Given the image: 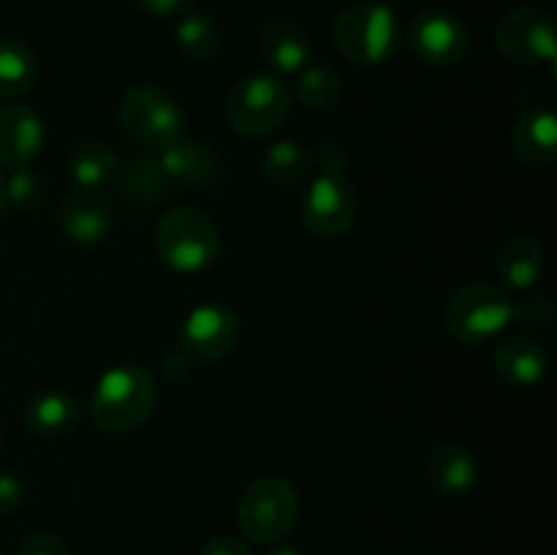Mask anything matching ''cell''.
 Returning <instances> with one entry per match:
<instances>
[{
	"mask_svg": "<svg viewBox=\"0 0 557 555\" xmlns=\"http://www.w3.org/2000/svg\"><path fill=\"white\" fill-rule=\"evenodd\" d=\"M270 555H302V553L294 547H275V550H270Z\"/></svg>",
	"mask_w": 557,
	"mask_h": 555,
	"instance_id": "d590c367",
	"label": "cell"
},
{
	"mask_svg": "<svg viewBox=\"0 0 557 555\" xmlns=\"http://www.w3.org/2000/svg\"><path fill=\"white\" fill-rule=\"evenodd\" d=\"M158 406V381L139 365H114L96 381L90 395L92 422L103 433L123 435L152 417Z\"/></svg>",
	"mask_w": 557,
	"mask_h": 555,
	"instance_id": "6da1fadb",
	"label": "cell"
},
{
	"mask_svg": "<svg viewBox=\"0 0 557 555\" xmlns=\"http://www.w3.org/2000/svg\"><path fill=\"white\" fill-rule=\"evenodd\" d=\"M381 3H386V5H392V3H400V0H381Z\"/></svg>",
	"mask_w": 557,
	"mask_h": 555,
	"instance_id": "8d00e7d4",
	"label": "cell"
},
{
	"mask_svg": "<svg viewBox=\"0 0 557 555\" xmlns=\"http://www.w3.org/2000/svg\"><path fill=\"white\" fill-rule=\"evenodd\" d=\"M297 101L308 109H330L343 98L341 71L326 63H308L297 71Z\"/></svg>",
	"mask_w": 557,
	"mask_h": 555,
	"instance_id": "484cf974",
	"label": "cell"
},
{
	"mask_svg": "<svg viewBox=\"0 0 557 555\" xmlns=\"http://www.w3.org/2000/svg\"><path fill=\"white\" fill-rule=\"evenodd\" d=\"M156 254L169 270L180 275L205 272L221 259V232L199 207H174L156 223Z\"/></svg>",
	"mask_w": 557,
	"mask_h": 555,
	"instance_id": "7a4b0ae2",
	"label": "cell"
},
{
	"mask_svg": "<svg viewBox=\"0 0 557 555\" xmlns=\"http://www.w3.org/2000/svg\"><path fill=\"white\" fill-rule=\"evenodd\" d=\"M400 20L386 3H354L332 22L337 52L357 65L386 63L400 47Z\"/></svg>",
	"mask_w": 557,
	"mask_h": 555,
	"instance_id": "3957f363",
	"label": "cell"
},
{
	"mask_svg": "<svg viewBox=\"0 0 557 555\" xmlns=\"http://www.w3.org/2000/svg\"><path fill=\"white\" fill-rule=\"evenodd\" d=\"M424 477L441 495L462 498V495L473 493L479 484L476 455L460 444L433 446L424 460Z\"/></svg>",
	"mask_w": 557,
	"mask_h": 555,
	"instance_id": "e0dca14e",
	"label": "cell"
},
{
	"mask_svg": "<svg viewBox=\"0 0 557 555\" xmlns=\"http://www.w3.org/2000/svg\"><path fill=\"white\" fill-rule=\"evenodd\" d=\"M38 82V58L20 38L0 41V98H20Z\"/></svg>",
	"mask_w": 557,
	"mask_h": 555,
	"instance_id": "cb8c5ba5",
	"label": "cell"
},
{
	"mask_svg": "<svg viewBox=\"0 0 557 555\" xmlns=\"http://www.w3.org/2000/svg\"><path fill=\"white\" fill-rule=\"evenodd\" d=\"M495 47L509 63L525 65H547L555 71L557 41L553 16L536 5H517L506 11L495 25Z\"/></svg>",
	"mask_w": 557,
	"mask_h": 555,
	"instance_id": "ba28073f",
	"label": "cell"
},
{
	"mask_svg": "<svg viewBox=\"0 0 557 555\" xmlns=\"http://www.w3.org/2000/svg\"><path fill=\"white\" fill-rule=\"evenodd\" d=\"M511 152L528 169H547L557 158V118L553 107L525 101L511 123Z\"/></svg>",
	"mask_w": 557,
	"mask_h": 555,
	"instance_id": "4fadbf2b",
	"label": "cell"
},
{
	"mask_svg": "<svg viewBox=\"0 0 557 555\" xmlns=\"http://www.w3.org/2000/svg\"><path fill=\"white\" fill-rule=\"evenodd\" d=\"M5 207H9V196H5V174L0 172V218H3Z\"/></svg>",
	"mask_w": 557,
	"mask_h": 555,
	"instance_id": "e575fe53",
	"label": "cell"
},
{
	"mask_svg": "<svg viewBox=\"0 0 557 555\" xmlns=\"http://www.w3.org/2000/svg\"><path fill=\"white\" fill-rule=\"evenodd\" d=\"M114 188H117L120 199L128 201L134 207H156L161 201H166L172 196V183L166 180V174L158 166L152 150L139 152V156L131 158L123 169L117 166L114 172Z\"/></svg>",
	"mask_w": 557,
	"mask_h": 555,
	"instance_id": "44dd1931",
	"label": "cell"
},
{
	"mask_svg": "<svg viewBox=\"0 0 557 555\" xmlns=\"http://www.w3.org/2000/svg\"><path fill=\"white\" fill-rule=\"evenodd\" d=\"M5 196H9V205H14L20 212H38L47 201V183L30 166L11 169L5 177Z\"/></svg>",
	"mask_w": 557,
	"mask_h": 555,
	"instance_id": "4316f807",
	"label": "cell"
},
{
	"mask_svg": "<svg viewBox=\"0 0 557 555\" xmlns=\"http://www.w3.org/2000/svg\"><path fill=\"white\" fill-rule=\"evenodd\" d=\"M194 365L196 362L183 351V348H174V351H169L166 357H163V373H166L172 381H183L188 379Z\"/></svg>",
	"mask_w": 557,
	"mask_h": 555,
	"instance_id": "836d02e7",
	"label": "cell"
},
{
	"mask_svg": "<svg viewBox=\"0 0 557 555\" xmlns=\"http://www.w3.org/2000/svg\"><path fill=\"white\" fill-rule=\"evenodd\" d=\"M0 555H3V550H0Z\"/></svg>",
	"mask_w": 557,
	"mask_h": 555,
	"instance_id": "f35d334b",
	"label": "cell"
},
{
	"mask_svg": "<svg viewBox=\"0 0 557 555\" xmlns=\"http://www.w3.org/2000/svg\"><path fill=\"white\" fill-rule=\"evenodd\" d=\"M292 112V90L275 74H248L237 79L223 103L228 128L248 139L270 136Z\"/></svg>",
	"mask_w": 557,
	"mask_h": 555,
	"instance_id": "277c9868",
	"label": "cell"
},
{
	"mask_svg": "<svg viewBox=\"0 0 557 555\" xmlns=\"http://www.w3.org/2000/svg\"><path fill=\"white\" fill-rule=\"evenodd\" d=\"M0 446H3V439H0Z\"/></svg>",
	"mask_w": 557,
	"mask_h": 555,
	"instance_id": "74e56055",
	"label": "cell"
},
{
	"mask_svg": "<svg viewBox=\"0 0 557 555\" xmlns=\"http://www.w3.org/2000/svg\"><path fill=\"white\" fill-rule=\"evenodd\" d=\"M495 370L500 379L517 390H531L547 379L549 354L536 337L515 335L506 337L495 348Z\"/></svg>",
	"mask_w": 557,
	"mask_h": 555,
	"instance_id": "ac0fdd59",
	"label": "cell"
},
{
	"mask_svg": "<svg viewBox=\"0 0 557 555\" xmlns=\"http://www.w3.org/2000/svg\"><path fill=\"white\" fill-rule=\"evenodd\" d=\"M315 169L313 147L297 139H277L261 156V174L267 183L281 185V188H294L302 180H308Z\"/></svg>",
	"mask_w": 557,
	"mask_h": 555,
	"instance_id": "7402d4cb",
	"label": "cell"
},
{
	"mask_svg": "<svg viewBox=\"0 0 557 555\" xmlns=\"http://www.w3.org/2000/svg\"><path fill=\"white\" fill-rule=\"evenodd\" d=\"M359 215V194L346 174L319 172L305 188L299 218L319 237H341Z\"/></svg>",
	"mask_w": 557,
	"mask_h": 555,
	"instance_id": "9c48e42d",
	"label": "cell"
},
{
	"mask_svg": "<svg viewBox=\"0 0 557 555\" xmlns=\"http://www.w3.org/2000/svg\"><path fill=\"white\" fill-rule=\"evenodd\" d=\"M47 128L36 109L25 103L0 107V166H30L44 150Z\"/></svg>",
	"mask_w": 557,
	"mask_h": 555,
	"instance_id": "9a60e30c",
	"label": "cell"
},
{
	"mask_svg": "<svg viewBox=\"0 0 557 555\" xmlns=\"http://www.w3.org/2000/svg\"><path fill=\"white\" fill-rule=\"evenodd\" d=\"M120 131L145 150H158L185 134V112L177 98L156 82H136L117 107Z\"/></svg>",
	"mask_w": 557,
	"mask_h": 555,
	"instance_id": "5b68a950",
	"label": "cell"
},
{
	"mask_svg": "<svg viewBox=\"0 0 557 555\" xmlns=\"http://www.w3.org/2000/svg\"><path fill=\"white\" fill-rule=\"evenodd\" d=\"M299 517V493L288 479L259 477L245 488L237 504V522L245 536L275 544L292 533Z\"/></svg>",
	"mask_w": 557,
	"mask_h": 555,
	"instance_id": "8992f818",
	"label": "cell"
},
{
	"mask_svg": "<svg viewBox=\"0 0 557 555\" xmlns=\"http://www.w3.org/2000/svg\"><path fill=\"white\" fill-rule=\"evenodd\" d=\"M243 324L232 308L221 303H205L188 310L180 324V348L194 362H221L237 348Z\"/></svg>",
	"mask_w": 557,
	"mask_h": 555,
	"instance_id": "8fae6325",
	"label": "cell"
},
{
	"mask_svg": "<svg viewBox=\"0 0 557 555\" xmlns=\"http://www.w3.org/2000/svg\"><path fill=\"white\" fill-rule=\"evenodd\" d=\"M120 158L107 141H85L76 145L69 156V177L76 188H101L107 180L114 177Z\"/></svg>",
	"mask_w": 557,
	"mask_h": 555,
	"instance_id": "d4e9b609",
	"label": "cell"
},
{
	"mask_svg": "<svg viewBox=\"0 0 557 555\" xmlns=\"http://www.w3.org/2000/svg\"><path fill=\"white\" fill-rule=\"evenodd\" d=\"M511 321V297L490 281H471L451 294L446 326L466 346L495 341Z\"/></svg>",
	"mask_w": 557,
	"mask_h": 555,
	"instance_id": "52a82bcc",
	"label": "cell"
},
{
	"mask_svg": "<svg viewBox=\"0 0 557 555\" xmlns=\"http://www.w3.org/2000/svg\"><path fill=\"white\" fill-rule=\"evenodd\" d=\"M511 321L528 332H547L555 321V303L544 292H525L511 303Z\"/></svg>",
	"mask_w": 557,
	"mask_h": 555,
	"instance_id": "83f0119b",
	"label": "cell"
},
{
	"mask_svg": "<svg viewBox=\"0 0 557 555\" xmlns=\"http://www.w3.org/2000/svg\"><path fill=\"white\" fill-rule=\"evenodd\" d=\"M413 58L433 69L457 65L471 49V33L457 14L444 9H428L417 14L406 33Z\"/></svg>",
	"mask_w": 557,
	"mask_h": 555,
	"instance_id": "30bf717a",
	"label": "cell"
},
{
	"mask_svg": "<svg viewBox=\"0 0 557 555\" xmlns=\"http://www.w3.org/2000/svg\"><path fill=\"white\" fill-rule=\"evenodd\" d=\"M544 267H547V256H544L542 243L531 234H511L495 254L498 278L517 292H531L542 281Z\"/></svg>",
	"mask_w": 557,
	"mask_h": 555,
	"instance_id": "ffe728a7",
	"label": "cell"
},
{
	"mask_svg": "<svg viewBox=\"0 0 557 555\" xmlns=\"http://www.w3.org/2000/svg\"><path fill=\"white\" fill-rule=\"evenodd\" d=\"M315 169L326 174H343L348 166V152L341 141H321L319 150H313Z\"/></svg>",
	"mask_w": 557,
	"mask_h": 555,
	"instance_id": "f546056e",
	"label": "cell"
},
{
	"mask_svg": "<svg viewBox=\"0 0 557 555\" xmlns=\"http://www.w3.org/2000/svg\"><path fill=\"white\" fill-rule=\"evenodd\" d=\"M194 3L196 0H134L136 9L147 16H180Z\"/></svg>",
	"mask_w": 557,
	"mask_h": 555,
	"instance_id": "1f68e13d",
	"label": "cell"
},
{
	"mask_svg": "<svg viewBox=\"0 0 557 555\" xmlns=\"http://www.w3.org/2000/svg\"><path fill=\"white\" fill-rule=\"evenodd\" d=\"M174 44L185 60L207 63L221 49V27H218L215 16L207 11L188 9L185 14H180L177 27H174Z\"/></svg>",
	"mask_w": 557,
	"mask_h": 555,
	"instance_id": "603a6c76",
	"label": "cell"
},
{
	"mask_svg": "<svg viewBox=\"0 0 557 555\" xmlns=\"http://www.w3.org/2000/svg\"><path fill=\"white\" fill-rule=\"evenodd\" d=\"M25 504V488L11 473H0V517H11Z\"/></svg>",
	"mask_w": 557,
	"mask_h": 555,
	"instance_id": "4dcf8cb0",
	"label": "cell"
},
{
	"mask_svg": "<svg viewBox=\"0 0 557 555\" xmlns=\"http://www.w3.org/2000/svg\"><path fill=\"white\" fill-rule=\"evenodd\" d=\"M22 422L38 439H65L82 422L79 403L63 390H44L25 403Z\"/></svg>",
	"mask_w": 557,
	"mask_h": 555,
	"instance_id": "d6986e66",
	"label": "cell"
},
{
	"mask_svg": "<svg viewBox=\"0 0 557 555\" xmlns=\"http://www.w3.org/2000/svg\"><path fill=\"white\" fill-rule=\"evenodd\" d=\"M16 555H74L71 547L65 544V539H60L58 533H30L20 542Z\"/></svg>",
	"mask_w": 557,
	"mask_h": 555,
	"instance_id": "f1b7e54d",
	"label": "cell"
},
{
	"mask_svg": "<svg viewBox=\"0 0 557 555\" xmlns=\"http://www.w3.org/2000/svg\"><path fill=\"white\" fill-rule=\"evenodd\" d=\"M112 221V199L101 188H74L60 201L58 226L76 245H96L107 239Z\"/></svg>",
	"mask_w": 557,
	"mask_h": 555,
	"instance_id": "5bb4252c",
	"label": "cell"
},
{
	"mask_svg": "<svg viewBox=\"0 0 557 555\" xmlns=\"http://www.w3.org/2000/svg\"><path fill=\"white\" fill-rule=\"evenodd\" d=\"M152 156H156L158 166L166 174L172 188H185V185L210 188V185H218L223 174V163L215 147L194 139V136H177L169 145L152 150Z\"/></svg>",
	"mask_w": 557,
	"mask_h": 555,
	"instance_id": "7c38bea8",
	"label": "cell"
},
{
	"mask_svg": "<svg viewBox=\"0 0 557 555\" xmlns=\"http://www.w3.org/2000/svg\"><path fill=\"white\" fill-rule=\"evenodd\" d=\"M199 555H253L248 544L237 536H215L201 547Z\"/></svg>",
	"mask_w": 557,
	"mask_h": 555,
	"instance_id": "d6a6232c",
	"label": "cell"
},
{
	"mask_svg": "<svg viewBox=\"0 0 557 555\" xmlns=\"http://www.w3.org/2000/svg\"><path fill=\"white\" fill-rule=\"evenodd\" d=\"M259 54L277 74H297L310 63L313 38L308 27L294 16H275L261 30Z\"/></svg>",
	"mask_w": 557,
	"mask_h": 555,
	"instance_id": "2e32d148",
	"label": "cell"
}]
</instances>
